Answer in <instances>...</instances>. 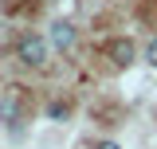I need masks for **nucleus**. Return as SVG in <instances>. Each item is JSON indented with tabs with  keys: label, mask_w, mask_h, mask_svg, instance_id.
Here are the masks:
<instances>
[{
	"label": "nucleus",
	"mask_w": 157,
	"mask_h": 149,
	"mask_svg": "<svg viewBox=\"0 0 157 149\" xmlns=\"http://www.w3.org/2000/svg\"><path fill=\"white\" fill-rule=\"evenodd\" d=\"M145 63H149V67H153V71H157V39H153V43H149V47H145Z\"/></svg>",
	"instance_id": "obj_5"
},
{
	"label": "nucleus",
	"mask_w": 157,
	"mask_h": 149,
	"mask_svg": "<svg viewBox=\"0 0 157 149\" xmlns=\"http://www.w3.org/2000/svg\"><path fill=\"white\" fill-rule=\"evenodd\" d=\"M94 149H122V145H114V141H98Z\"/></svg>",
	"instance_id": "obj_6"
},
{
	"label": "nucleus",
	"mask_w": 157,
	"mask_h": 149,
	"mask_svg": "<svg viewBox=\"0 0 157 149\" xmlns=\"http://www.w3.org/2000/svg\"><path fill=\"white\" fill-rule=\"evenodd\" d=\"M0 122H8V126L20 122V86L4 90V98H0Z\"/></svg>",
	"instance_id": "obj_3"
},
{
	"label": "nucleus",
	"mask_w": 157,
	"mask_h": 149,
	"mask_svg": "<svg viewBox=\"0 0 157 149\" xmlns=\"http://www.w3.org/2000/svg\"><path fill=\"white\" fill-rule=\"evenodd\" d=\"M51 43H55V51H71L78 43L75 24H71V20H55V24H51Z\"/></svg>",
	"instance_id": "obj_2"
},
{
	"label": "nucleus",
	"mask_w": 157,
	"mask_h": 149,
	"mask_svg": "<svg viewBox=\"0 0 157 149\" xmlns=\"http://www.w3.org/2000/svg\"><path fill=\"white\" fill-rule=\"evenodd\" d=\"M16 59L24 67H43L47 63V39L43 36H24L16 43Z\"/></svg>",
	"instance_id": "obj_1"
},
{
	"label": "nucleus",
	"mask_w": 157,
	"mask_h": 149,
	"mask_svg": "<svg viewBox=\"0 0 157 149\" xmlns=\"http://www.w3.org/2000/svg\"><path fill=\"white\" fill-rule=\"evenodd\" d=\"M106 55L114 59L118 67H130V63H134V39H110V43H106Z\"/></svg>",
	"instance_id": "obj_4"
}]
</instances>
